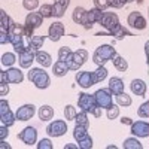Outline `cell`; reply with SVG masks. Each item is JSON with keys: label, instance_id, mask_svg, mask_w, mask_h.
Returning <instances> with one entry per match:
<instances>
[{"label": "cell", "instance_id": "cell-13", "mask_svg": "<svg viewBox=\"0 0 149 149\" xmlns=\"http://www.w3.org/2000/svg\"><path fill=\"white\" fill-rule=\"evenodd\" d=\"M48 36H49V39H51L52 42H58L61 37L64 36V26H63V22H52L51 26H49L48 29Z\"/></svg>", "mask_w": 149, "mask_h": 149}, {"label": "cell", "instance_id": "cell-27", "mask_svg": "<svg viewBox=\"0 0 149 149\" xmlns=\"http://www.w3.org/2000/svg\"><path fill=\"white\" fill-rule=\"evenodd\" d=\"M112 61H113V66H115L116 70H119V72H127V69H128V63H127V60L124 58V57H121V55L116 54Z\"/></svg>", "mask_w": 149, "mask_h": 149}, {"label": "cell", "instance_id": "cell-47", "mask_svg": "<svg viewBox=\"0 0 149 149\" xmlns=\"http://www.w3.org/2000/svg\"><path fill=\"white\" fill-rule=\"evenodd\" d=\"M9 127H6V125H3L2 124V127H0V140H5L8 136H9V130H8Z\"/></svg>", "mask_w": 149, "mask_h": 149}, {"label": "cell", "instance_id": "cell-32", "mask_svg": "<svg viewBox=\"0 0 149 149\" xmlns=\"http://www.w3.org/2000/svg\"><path fill=\"white\" fill-rule=\"evenodd\" d=\"M15 61H17V57H15V54H12V52H6V54L2 55V64L5 67H12Z\"/></svg>", "mask_w": 149, "mask_h": 149}, {"label": "cell", "instance_id": "cell-38", "mask_svg": "<svg viewBox=\"0 0 149 149\" xmlns=\"http://www.w3.org/2000/svg\"><path fill=\"white\" fill-rule=\"evenodd\" d=\"M39 14H40L43 18L52 17V5H42L40 9H39Z\"/></svg>", "mask_w": 149, "mask_h": 149}, {"label": "cell", "instance_id": "cell-28", "mask_svg": "<svg viewBox=\"0 0 149 149\" xmlns=\"http://www.w3.org/2000/svg\"><path fill=\"white\" fill-rule=\"evenodd\" d=\"M85 14H86V10L82 6H76V8H74V10H73L72 19L76 22V24H82L84 22V18H85Z\"/></svg>", "mask_w": 149, "mask_h": 149}, {"label": "cell", "instance_id": "cell-1", "mask_svg": "<svg viewBox=\"0 0 149 149\" xmlns=\"http://www.w3.org/2000/svg\"><path fill=\"white\" fill-rule=\"evenodd\" d=\"M29 81L33 82L36 85V88L39 90H45L51 85V79H49V74L42 69V67H34V69H30L29 72Z\"/></svg>", "mask_w": 149, "mask_h": 149}, {"label": "cell", "instance_id": "cell-35", "mask_svg": "<svg viewBox=\"0 0 149 149\" xmlns=\"http://www.w3.org/2000/svg\"><path fill=\"white\" fill-rule=\"evenodd\" d=\"M76 115H78V112H76V109H74V106L67 104V106L64 107V116H66V121H74Z\"/></svg>", "mask_w": 149, "mask_h": 149}, {"label": "cell", "instance_id": "cell-15", "mask_svg": "<svg viewBox=\"0 0 149 149\" xmlns=\"http://www.w3.org/2000/svg\"><path fill=\"white\" fill-rule=\"evenodd\" d=\"M103 14H104V10H100V9H97V8L86 10V21H88V30L93 27V24H94V22H100V21H102Z\"/></svg>", "mask_w": 149, "mask_h": 149}, {"label": "cell", "instance_id": "cell-30", "mask_svg": "<svg viewBox=\"0 0 149 149\" xmlns=\"http://www.w3.org/2000/svg\"><path fill=\"white\" fill-rule=\"evenodd\" d=\"M124 149H143V145L137 140V137H128L122 145Z\"/></svg>", "mask_w": 149, "mask_h": 149}, {"label": "cell", "instance_id": "cell-12", "mask_svg": "<svg viewBox=\"0 0 149 149\" xmlns=\"http://www.w3.org/2000/svg\"><path fill=\"white\" fill-rule=\"evenodd\" d=\"M34 113H36V106L34 104H22L15 112L18 121H29V119L33 118Z\"/></svg>", "mask_w": 149, "mask_h": 149}, {"label": "cell", "instance_id": "cell-5", "mask_svg": "<svg viewBox=\"0 0 149 149\" xmlns=\"http://www.w3.org/2000/svg\"><path fill=\"white\" fill-rule=\"evenodd\" d=\"M36 49L30 45L29 48H26L24 51L19 54V58H18V61H19V66L22 67V69H31V64H33V61H36Z\"/></svg>", "mask_w": 149, "mask_h": 149}, {"label": "cell", "instance_id": "cell-26", "mask_svg": "<svg viewBox=\"0 0 149 149\" xmlns=\"http://www.w3.org/2000/svg\"><path fill=\"white\" fill-rule=\"evenodd\" d=\"M93 78H94V82L98 84V82H102L107 78V69L104 66H98L94 72H93Z\"/></svg>", "mask_w": 149, "mask_h": 149}, {"label": "cell", "instance_id": "cell-42", "mask_svg": "<svg viewBox=\"0 0 149 149\" xmlns=\"http://www.w3.org/2000/svg\"><path fill=\"white\" fill-rule=\"evenodd\" d=\"M22 6L27 10H34L39 6V0H22Z\"/></svg>", "mask_w": 149, "mask_h": 149}, {"label": "cell", "instance_id": "cell-14", "mask_svg": "<svg viewBox=\"0 0 149 149\" xmlns=\"http://www.w3.org/2000/svg\"><path fill=\"white\" fill-rule=\"evenodd\" d=\"M119 24V18L116 14H113V12H104L103 14V18L100 21V26H103L106 30H113L116 26Z\"/></svg>", "mask_w": 149, "mask_h": 149}, {"label": "cell", "instance_id": "cell-4", "mask_svg": "<svg viewBox=\"0 0 149 149\" xmlns=\"http://www.w3.org/2000/svg\"><path fill=\"white\" fill-rule=\"evenodd\" d=\"M94 97H95V102L97 104L100 106L102 109H109L113 102H112V91L109 88H102V90H97L94 93Z\"/></svg>", "mask_w": 149, "mask_h": 149}, {"label": "cell", "instance_id": "cell-50", "mask_svg": "<svg viewBox=\"0 0 149 149\" xmlns=\"http://www.w3.org/2000/svg\"><path fill=\"white\" fill-rule=\"evenodd\" d=\"M91 113H93V115H94L95 118H100V116H102V107L97 104V106H95V107L93 109V112H91Z\"/></svg>", "mask_w": 149, "mask_h": 149}, {"label": "cell", "instance_id": "cell-25", "mask_svg": "<svg viewBox=\"0 0 149 149\" xmlns=\"http://www.w3.org/2000/svg\"><path fill=\"white\" fill-rule=\"evenodd\" d=\"M12 24H14V21L6 15L3 9H0V31H9Z\"/></svg>", "mask_w": 149, "mask_h": 149}, {"label": "cell", "instance_id": "cell-55", "mask_svg": "<svg viewBox=\"0 0 149 149\" xmlns=\"http://www.w3.org/2000/svg\"><path fill=\"white\" fill-rule=\"evenodd\" d=\"M78 145H73V143H66L64 145V149H76Z\"/></svg>", "mask_w": 149, "mask_h": 149}, {"label": "cell", "instance_id": "cell-52", "mask_svg": "<svg viewBox=\"0 0 149 149\" xmlns=\"http://www.w3.org/2000/svg\"><path fill=\"white\" fill-rule=\"evenodd\" d=\"M54 3H58V5H61V6H63V8H69V5H70V0H55V2Z\"/></svg>", "mask_w": 149, "mask_h": 149}, {"label": "cell", "instance_id": "cell-49", "mask_svg": "<svg viewBox=\"0 0 149 149\" xmlns=\"http://www.w3.org/2000/svg\"><path fill=\"white\" fill-rule=\"evenodd\" d=\"M8 93H9V85L0 84V95H8Z\"/></svg>", "mask_w": 149, "mask_h": 149}, {"label": "cell", "instance_id": "cell-23", "mask_svg": "<svg viewBox=\"0 0 149 149\" xmlns=\"http://www.w3.org/2000/svg\"><path fill=\"white\" fill-rule=\"evenodd\" d=\"M51 55H49L48 52L45 51H37L36 52V61L39 63L42 67H49V66H52V61H51Z\"/></svg>", "mask_w": 149, "mask_h": 149}, {"label": "cell", "instance_id": "cell-17", "mask_svg": "<svg viewBox=\"0 0 149 149\" xmlns=\"http://www.w3.org/2000/svg\"><path fill=\"white\" fill-rule=\"evenodd\" d=\"M69 70H70L69 64H67V61H64V60H57L54 63V66H52V72H54L55 76H58V78L66 76V74L69 73Z\"/></svg>", "mask_w": 149, "mask_h": 149}, {"label": "cell", "instance_id": "cell-9", "mask_svg": "<svg viewBox=\"0 0 149 149\" xmlns=\"http://www.w3.org/2000/svg\"><path fill=\"white\" fill-rule=\"evenodd\" d=\"M131 134L134 137H149V124L145 121H137L131 124Z\"/></svg>", "mask_w": 149, "mask_h": 149}, {"label": "cell", "instance_id": "cell-8", "mask_svg": "<svg viewBox=\"0 0 149 149\" xmlns=\"http://www.w3.org/2000/svg\"><path fill=\"white\" fill-rule=\"evenodd\" d=\"M78 106L85 110V112H93V109L97 106V102H95V97L94 94L90 95V94H86V93H81L79 94V98H78Z\"/></svg>", "mask_w": 149, "mask_h": 149}, {"label": "cell", "instance_id": "cell-57", "mask_svg": "<svg viewBox=\"0 0 149 149\" xmlns=\"http://www.w3.org/2000/svg\"><path fill=\"white\" fill-rule=\"evenodd\" d=\"M143 2V0H137V3H142Z\"/></svg>", "mask_w": 149, "mask_h": 149}, {"label": "cell", "instance_id": "cell-46", "mask_svg": "<svg viewBox=\"0 0 149 149\" xmlns=\"http://www.w3.org/2000/svg\"><path fill=\"white\" fill-rule=\"evenodd\" d=\"M8 110H10V109H9V102L5 100V98H2V100H0V115L6 113Z\"/></svg>", "mask_w": 149, "mask_h": 149}, {"label": "cell", "instance_id": "cell-2", "mask_svg": "<svg viewBox=\"0 0 149 149\" xmlns=\"http://www.w3.org/2000/svg\"><path fill=\"white\" fill-rule=\"evenodd\" d=\"M115 55H116V49L113 48V45H102V46L95 48L93 61L97 66H104L106 61L113 60Z\"/></svg>", "mask_w": 149, "mask_h": 149}, {"label": "cell", "instance_id": "cell-33", "mask_svg": "<svg viewBox=\"0 0 149 149\" xmlns=\"http://www.w3.org/2000/svg\"><path fill=\"white\" fill-rule=\"evenodd\" d=\"M88 112H85V110H82V112H79V113L76 115V118H74V122L76 124H79V125H85V127H88L90 125V119H88Z\"/></svg>", "mask_w": 149, "mask_h": 149}, {"label": "cell", "instance_id": "cell-48", "mask_svg": "<svg viewBox=\"0 0 149 149\" xmlns=\"http://www.w3.org/2000/svg\"><path fill=\"white\" fill-rule=\"evenodd\" d=\"M127 3V0H110V6L112 8H122Z\"/></svg>", "mask_w": 149, "mask_h": 149}, {"label": "cell", "instance_id": "cell-3", "mask_svg": "<svg viewBox=\"0 0 149 149\" xmlns=\"http://www.w3.org/2000/svg\"><path fill=\"white\" fill-rule=\"evenodd\" d=\"M86 60H88V52L85 49H78L76 52H72V55L66 61H67L70 70H79L85 64Z\"/></svg>", "mask_w": 149, "mask_h": 149}, {"label": "cell", "instance_id": "cell-51", "mask_svg": "<svg viewBox=\"0 0 149 149\" xmlns=\"http://www.w3.org/2000/svg\"><path fill=\"white\" fill-rule=\"evenodd\" d=\"M9 79H8V73L6 72H0V84H8Z\"/></svg>", "mask_w": 149, "mask_h": 149}, {"label": "cell", "instance_id": "cell-31", "mask_svg": "<svg viewBox=\"0 0 149 149\" xmlns=\"http://www.w3.org/2000/svg\"><path fill=\"white\" fill-rule=\"evenodd\" d=\"M116 104H118V106H125V107L131 106V97H130L127 93L118 94V95H116Z\"/></svg>", "mask_w": 149, "mask_h": 149}, {"label": "cell", "instance_id": "cell-18", "mask_svg": "<svg viewBox=\"0 0 149 149\" xmlns=\"http://www.w3.org/2000/svg\"><path fill=\"white\" fill-rule=\"evenodd\" d=\"M109 90L112 91V94L113 95H118L121 93H124V82L121 78L118 76H113L109 79Z\"/></svg>", "mask_w": 149, "mask_h": 149}, {"label": "cell", "instance_id": "cell-43", "mask_svg": "<svg viewBox=\"0 0 149 149\" xmlns=\"http://www.w3.org/2000/svg\"><path fill=\"white\" fill-rule=\"evenodd\" d=\"M78 146L81 149H91L93 148V139L90 137V136H86V137L81 142H78Z\"/></svg>", "mask_w": 149, "mask_h": 149}, {"label": "cell", "instance_id": "cell-58", "mask_svg": "<svg viewBox=\"0 0 149 149\" xmlns=\"http://www.w3.org/2000/svg\"><path fill=\"white\" fill-rule=\"evenodd\" d=\"M127 2H131V0H127Z\"/></svg>", "mask_w": 149, "mask_h": 149}, {"label": "cell", "instance_id": "cell-40", "mask_svg": "<svg viewBox=\"0 0 149 149\" xmlns=\"http://www.w3.org/2000/svg\"><path fill=\"white\" fill-rule=\"evenodd\" d=\"M94 8L100 9V10H106L110 6V0H93Z\"/></svg>", "mask_w": 149, "mask_h": 149}, {"label": "cell", "instance_id": "cell-29", "mask_svg": "<svg viewBox=\"0 0 149 149\" xmlns=\"http://www.w3.org/2000/svg\"><path fill=\"white\" fill-rule=\"evenodd\" d=\"M15 119H17V115L12 113L10 110H8L6 113H2V115H0V121H2V124H3V125H6V127L14 125Z\"/></svg>", "mask_w": 149, "mask_h": 149}, {"label": "cell", "instance_id": "cell-37", "mask_svg": "<svg viewBox=\"0 0 149 149\" xmlns=\"http://www.w3.org/2000/svg\"><path fill=\"white\" fill-rule=\"evenodd\" d=\"M70 55H72V49H70V48L61 46V48L58 49V60H64V61H66Z\"/></svg>", "mask_w": 149, "mask_h": 149}, {"label": "cell", "instance_id": "cell-10", "mask_svg": "<svg viewBox=\"0 0 149 149\" xmlns=\"http://www.w3.org/2000/svg\"><path fill=\"white\" fill-rule=\"evenodd\" d=\"M127 22H128L130 27H133V29H136V30H143V29H146V19L142 17V14H140V12H137V10L131 12V14L128 15Z\"/></svg>", "mask_w": 149, "mask_h": 149}, {"label": "cell", "instance_id": "cell-16", "mask_svg": "<svg viewBox=\"0 0 149 149\" xmlns=\"http://www.w3.org/2000/svg\"><path fill=\"white\" fill-rule=\"evenodd\" d=\"M42 22H43V17L39 14V12H30V14L26 17V26H30L31 29L40 27Z\"/></svg>", "mask_w": 149, "mask_h": 149}, {"label": "cell", "instance_id": "cell-34", "mask_svg": "<svg viewBox=\"0 0 149 149\" xmlns=\"http://www.w3.org/2000/svg\"><path fill=\"white\" fill-rule=\"evenodd\" d=\"M43 43H45V36H33L30 39V45L36 49V51H40Z\"/></svg>", "mask_w": 149, "mask_h": 149}, {"label": "cell", "instance_id": "cell-21", "mask_svg": "<svg viewBox=\"0 0 149 149\" xmlns=\"http://www.w3.org/2000/svg\"><path fill=\"white\" fill-rule=\"evenodd\" d=\"M37 115H39V119H40V121H51V119L54 118V107L45 104V106L39 107V110H37Z\"/></svg>", "mask_w": 149, "mask_h": 149}, {"label": "cell", "instance_id": "cell-39", "mask_svg": "<svg viewBox=\"0 0 149 149\" xmlns=\"http://www.w3.org/2000/svg\"><path fill=\"white\" fill-rule=\"evenodd\" d=\"M64 12H66V8H63L61 5H58V3H54L52 5V17L61 18V17L64 15Z\"/></svg>", "mask_w": 149, "mask_h": 149}, {"label": "cell", "instance_id": "cell-6", "mask_svg": "<svg viewBox=\"0 0 149 149\" xmlns=\"http://www.w3.org/2000/svg\"><path fill=\"white\" fill-rule=\"evenodd\" d=\"M66 131H67V124L63 119H57L46 127V133L51 137H61V136L66 134Z\"/></svg>", "mask_w": 149, "mask_h": 149}, {"label": "cell", "instance_id": "cell-22", "mask_svg": "<svg viewBox=\"0 0 149 149\" xmlns=\"http://www.w3.org/2000/svg\"><path fill=\"white\" fill-rule=\"evenodd\" d=\"M110 33V36H113L116 40H121V39H124L125 36H133V33L131 31H128L124 26H121V24H118V26L113 29V30H110L109 31Z\"/></svg>", "mask_w": 149, "mask_h": 149}, {"label": "cell", "instance_id": "cell-56", "mask_svg": "<svg viewBox=\"0 0 149 149\" xmlns=\"http://www.w3.org/2000/svg\"><path fill=\"white\" fill-rule=\"evenodd\" d=\"M107 149H116V146H115V145H109Z\"/></svg>", "mask_w": 149, "mask_h": 149}, {"label": "cell", "instance_id": "cell-36", "mask_svg": "<svg viewBox=\"0 0 149 149\" xmlns=\"http://www.w3.org/2000/svg\"><path fill=\"white\" fill-rule=\"evenodd\" d=\"M107 112H106V116H107V119H116L118 118V115H119V107H118V104H112L109 109H106Z\"/></svg>", "mask_w": 149, "mask_h": 149}, {"label": "cell", "instance_id": "cell-53", "mask_svg": "<svg viewBox=\"0 0 149 149\" xmlns=\"http://www.w3.org/2000/svg\"><path fill=\"white\" fill-rule=\"evenodd\" d=\"M121 122L124 124V125H131V124H133L134 121H133L131 118H127V116H124V118L121 119Z\"/></svg>", "mask_w": 149, "mask_h": 149}, {"label": "cell", "instance_id": "cell-20", "mask_svg": "<svg viewBox=\"0 0 149 149\" xmlns=\"http://www.w3.org/2000/svg\"><path fill=\"white\" fill-rule=\"evenodd\" d=\"M6 73H8V79H9V82H10V84H21V82H22V79H24L22 72H21L19 69L10 67V69H8V70H6Z\"/></svg>", "mask_w": 149, "mask_h": 149}, {"label": "cell", "instance_id": "cell-41", "mask_svg": "<svg viewBox=\"0 0 149 149\" xmlns=\"http://www.w3.org/2000/svg\"><path fill=\"white\" fill-rule=\"evenodd\" d=\"M137 115H139L140 118H149V102H145V103L139 107Z\"/></svg>", "mask_w": 149, "mask_h": 149}, {"label": "cell", "instance_id": "cell-7", "mask_svg": "<svg viewBox=\"0 0 149 149\" xmlns=\"http://www.w3.org/2000/svg\"><path fill=\"white\" fill-rule=\"evenodd\" d=\"M18 139L22 140V143H26L27 146L37 145V130L34 127H26L21 133H18Z\"/></svg>", "mask_w": 149, "mask_h": 149}, {"label": "cell", "instance_id": "cell-45", "mask_svg": "<svg viewBox=\"0 0 149 149\" xmlns=\"http://www.w3.org/2000/svg\"><path fill=\"white\" fill-rule=\"evenodd\" d=\"M10 42V34L9 31H0V43L2 45H6Z\"/></svg>", "mask_w": 149, "mask_h": 149}, {"label": "cell", "instance_id": "cell-19", "mask_svg": "<svg viewBox=\"0 0 149 149\" xmlns=\"http://www.w3.org/2000/svg\"><path fill=\"white\" fill-rule=\"evenodd\" d=\"M130 88H131V93L136 94V95L145 97V94H146V84H145V81H142V79H134V81L130 84Z\"/></svg>", "mask_w": 149, "mask_h": 149}, {"label": "cell", "instance_id": "cell-54", "mask_svg": "<svg viewBox=\"0 0 149 149\" xmlns=\"http://www.w3.org/2000/svg\"><path fill=\"white\" fill-rule=\"evenodd\" d=\"M0 148H2V149H10V145L6 143L5 140H2V142H0Z\"/></svg>", "mask_w": 149, "mask_h": 149}, {"label": "cell", "instance_id": "cell-11", "mask_svg": "<svg viewBox=\"0 0 149 149\" xmlns=\"http://www.w3.org/2000/svg\"><path fill=\"white\" fill-rule=\"evenodd\" d=\"M74 79H76L78 85L82 86V88H90V86H93L95 84L94 82V78H93V72H90V70L78 72L76 76H74Z\"/></svg>", "mask_w": 149, "mask_h": 149}, {"label": "cell", "instance_id": "cell-24", "mask_svg": "<svg viewBox=\"0 0 149 149\" xmlns=\"http://www.w3.org/2000/svg\"><path fill=\"white\" fill-rule=\"evenodd\" d=\"M86 136H88V127L85 125H79V124H76L74 125V130H73V137L76 142H81L84 140Z\"/></svg>", "mask_w": 149, "mask_h": 149}, {"label": "cell", "instance_id": "cell-44", "mask_svg": "<svg viewBox=\"0 0 149 149\" xmlns=\"http://www.w3.org/2000/svg\"><path fill=\"white\" fill-rule=\"evenodd\" d=\"M52 148H54V145L51 143L49 139H42L37 143V149H52Z\"/></svg>", "mask_w": 149, "mask_h": 149}]
</instances>
